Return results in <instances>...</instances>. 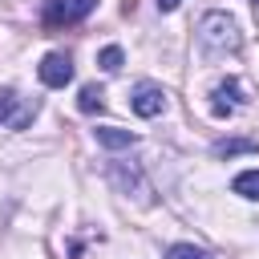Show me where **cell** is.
Listing matches in <instances>:
<instances>
[{"instance_id": "obj_2", "label": "cell", "mask_w": 259, "mask_h": 259, "mask_svg": "<svg viewBox=\"0 0 259 259\" xmlns=\"http://www.w3.org/2000/svg\"><path fill=\"white\" fill-rule=\"evenodd\" d=\"M36 113H40V101L36 97H20L16 89H0V125L24 130V125H32Z\"/></svg>"}, {"instance_id": "obj_7", "label": "cell", "mask_w": 259, "mask_h": 259, "mask_svg": "<svg viewBox=\"0 0 259 259\" xmlns=\"http://www.w3.org/2000/svg\"><path fill=\"white\" fill-rule=\"evenodd\" d=\"M93 138H97L105 150H125V146H134V142H138V134H134V130H117V125H97V130H93Z\"/></svg>"}, {"instance_id": "obj_6", "label": "cell", "mask_w": 259, "mask_h": 259, "mask_svg": "<svg viewBox=\"0 0 259 259\" xmlns=\"http://www.w3.org/2000/svg\"><path fill=\"white\" fill-rule=\"evenodd\" d=\"M36 73H40V81L49 89H65L73 81V57L69 53H45V61L36 65Z\"/></svg>"}, {"instance_id": "obj_10", "label": "cell", "mask_w": 259, "mask_h": 259, "mask_svg": "<svg viewBox=\"0 0 259 259\" xmlns=\"http://www.w3.org/2000/svg\"><path fill=\"white\" fill-rule=\"evenodd\" d=\"M77 105H81V113H101V109H105V93H101L97 85H85L81 97H77Z\"/></svg>"}, {"instance_id": "obj_14", "label": "cell", "mask_w": 259, "mask_h": 259, "mask_svg": "<svg viewBox=\"0 0 259 259\" xmlns=\"http://www.w3.org/2000/svg\"><path fill=\"white\" fill-rule=\"evenodd\" d=\"M251 4H255V8H259V0H251Z\"/></svg>"}, {"instance_id": "obj_12", "label": "cell", "mask_w": 259, "mask_h": 259, "mask_svg": "<svg viewBox=\"0 0 259 259\" xmlns=\"http://www.w3.org/2000/svg\"><path fill=\"white\" fill-rule=\"evenodd\" d=\"M166 259H210V251H202V247H194V243H174V247L166 251Z\"/></svg>"}, {"instance_id": "obj_13", "label": "cell", "mask_w": 259, "mask_h": 259, "mask_svg": "<svg viewBox=\"0 0 259 259\" xmlns=\"http://www.w3.org/2000/svg\"><path fill=\"white\" fill-rule=\"evenodd\" d=\"M178 4H182V0H158V8H162V12H174Z\"/></svg>"}, {"instance_id": "obj_11", "label": "cell", "mask_w": 259, "mask_h": 259, "mask_svg": "<svg viewBox=\"0 0 259 259\" xmlns=\"http://www.w3.org/2000/svg\"><path fill=\"white\" fill-rule=\"evenodd\" d=\"M121 61H125V53H121L117 45H105V49H101V57H97V65H101L105 73H117V69H121Z\"/></svg>"}, {"instance_id": "obj_4", "label": "cell", "mask_w": 259, "mask_h": 259, "mask_svg": "<svg viewBox=\"0 0 259 259\" xmlns=\"http://www.w3.org/2000/svg\"><path fill=\"white\" fill-rule=\"evenodd\" d=\"M97 0H49L45 4V28H65V24H77L93 12Z\"/></svg>"}, {"instance_id": "obj_5", "label": "cell", "mask_w": 259, "mask_h": 259, "mask_svg": "<svg viewBox=\"0 0 259 259\" xmlns=\"http://www.w3.org/2000/svg\"><path fill=\"white\" fill-rule=\"evenodd\" d=\"M130 105H134L138 117H158L166 109V89L154 85V81H138L134 93H130Z\"/></svg>"}, {"instance_id": "obj_9", "label": "cell", "mask_w": 259, "mask_h": 259, "mask_svg": "<svg viewBox=\"0 0 259 259\" xmlns=\"http://www.w3.org/2000/svg\"><path fill=\"white\" fill-rule=\"evenodd\" d=\"M231 190L243 194V198H251V202H259V170H243V174H235Z\"/></svg>"}, {"instance_id": "obj_8", "label": "cell", "mask_w": 259, "mask_h": 259, "mask_svg": "<svg viewBox=\"0 0 259 259\" xmlns=\"http://www.w3.org/2000/svg\"><path fill=\"white\" fill-rule=\"evenodd\" d=\"M255 150H259L255 138H219V142L210 146L214 158H239V154H255Z\"/></svg>"}, {"instance_id": "obj_1", "label": "cell", "mask_w": 259, "mask_h": 259, "mask_svg": "<svg viewBox=\"0 0 259 259\" xmlns=\"http://www.w3.org/2000/svg\"><path fill=\"white\" fill-rule=\"evenodd\" d=\"M198 45H202V53H210V57L239 53L243 36H239L235 16H227V12H206V16L198 20Z\"/></svg>"}, {"instance_id": "obj_3", "label": "cell", "mask_w": 259, "mask_h": 259, "mask_svg": "<svg viewBox=\"0 0 259 259\" xmlns=\"http://www.w3.org/2000/svg\"><path fill=\"white\" fill-rule=\"evenodd\" d=\"M243 105H247V89H243L239 77H227V81H219V85L210 89V113H214V117H231V113L243 109Z\"/></svg>"}]
</instances>
